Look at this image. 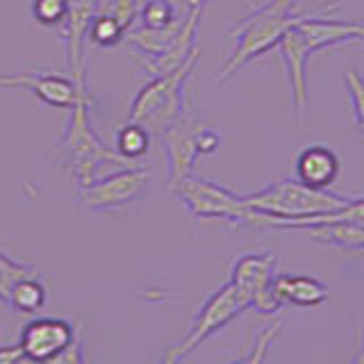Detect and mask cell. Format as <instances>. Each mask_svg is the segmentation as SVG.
Returning a JSON list of instances; mask_svg holds the SVG:
<instances>
[{"mask_svg":"<svg viewBox=\"0 0 364 364\" xmlns=\"http://www.w3.org/2000/svg\"><path fill=\"white\" fill-rule=\"evenodd\" d=\"M303 14H307L303 0H262L259 7H255L246 18L230 28L235 48L230 57L223 62L219 75H216V82H225L239 68L267 55L269 50L278 48L284 32Z\"/></svg>","mask_w":364,"mask_h":364,"instance_id":"obj_1","label":"cell"},{"mask_svg":"<svg viewBox=\"0 0 364 364\" xmlns=\"http://www.w3.org/2000/svg\"><path fill=\"white\" fill-rule=\"evenodd\" d=\"M353 198L339 196L330 189H312L299 180H276L273 185L244 196V203L253 210V225L278 228L280 223L301 221L307 216L337 212Z\"/></svg>","mask_w":364,"mask_h":364,"instance_id":"obj_2","label":"cell"},{"mask_svg":"<svg viewBox=\"0 0 364 364\" xmlns=\"http://www.w3.org/2000/svg\"><path fill=\"white\" fill-rule=\"evenodd\" d=\"M198 60L200 48L176 71L151 77V82L144 85L132 98L130 121L144 125L151 136H159L185 117L189 112V77L196 71Z\"/></svg>","mask_w":364,"mask_h":364,"instance_id":"obj_3","label":"cell"},{"mask_svg":"<svg viewBox=\"0 0 364 364\" xmlns=\"http://www.w3.org/2000/svg\"><path fill=\"white\" fill-rule=\"evenodd\" d=\"M60 146L66 155V164L77 189L89 187L91 182H96L100 178V171L107 166H114V168L136 166L128 162L125 157H121L114 148H107L98 139L94 125H91V117H89L87 87L80 91L75 105L71 107V121L66 125Z\"/></svg>","mask_w":364,"mask_h":364,"instance_id":"obj_4","label":"cell"},{"mask_svg":"<svg viewBox=\"0 0 364 364\" xmlns=\"http://www.w3.org/2000/svg\"><path fill=\"white\" fill-rule=\"evenodd\" d=\"M176 196L193 219H219L232 225H253L255 214L244 196L198 176H189L176 187Z\"/></svg>","mask_w":364,"mask_h":364,"instance_id":"obj_5","label":"cell"},{"mask_svg":"<svg viewBox=\"0 0 364 364\" xmlns=\"http://www.w3.org/2000/svg\"><path fill=\"white\" fill-rule=\"evenodd\" d=\"M151 185V171L144 166H123L77 189V205L89 212H114L139 203Z\"/></svg>","mask_w":364,"mask_h":364,"instance_id":"obj_6","label":"cell"},{"mask_svg":"<svg viewBox=\"0 0 364 364\" xmlns=\"http://www.w3.org/2000/svg\"><path fill=\"white\" fill-rule=\"evenodd\" d=\"M246 310H250L246 299L239 294V289L235 287V284L228 280L225 284H221V287L210 296L208 301L203 303L200 312L191 321L185 339H182L176 348H171V353H173L178 360L187 358L189 353H193L203 344V341L214 337L219 330H223L228 323H232L235 318H239Z\"/></svg>","mask_w":364,"mask_h":364,"instance_id":"obj_7","label":"cell"},{"mask_svg":"<svg viewBox=\"0 0 364 364\" xmlns=\"http://www.w3.org/2000/svg\"><path fill=\"white\" fill-rule=\"evenodd\" d=\"M278 276V257L273 253H246L235 259L230 282L244 296L248 307L259 314H276L282 305L273 296V280Z\"/></svg>","mask_w":364,"mask_h":364,"instance_id":"obj_8","label":"cell"},{"mask_svg":"<svg viewBox=\"0 0 364 364\" xmlns=\"http://www.w3.org/2000/svg\"><path fill=\"white\" fill-rule=\"evenodd\" d=\"M203 121L187 112L180 121H176L168 130L159 134L166 155V189L173 193L182 180L193 176V166L198 153V132L203 128Z\"/></svg>","mask_w":364,"mask_h":364,"instance_id":"obj_9","label":"cell"},{"mask_svg":"<svg viewBox=\"0 0 364 364\" xmlns=\"http://www.w3.org/2000/svg\"><path fill=\"white\" fill-rule=\"evenodd\" d=\"M77 337V328L68 318L41 316L26 323L18 337L21 364H37L64 350Z\"/></svg>","mask_w":364,"mask_h":364,"instance_id":"obj_10","label":"cell"},{"mask_svg":"<svg viewBox=\"0 0 364 364\" xmlns=\"http://www.w3.org/2000/svg\"><path fill=\"white\" fill-rule=\"evenodd\" d=\"M87 87V82L75 85L71 75L48 73V71H30L18 75L0 73V89H28L37 96L43 105L71 109L77 100V94Z\"/></svg>","mask_w":364,"mask_h":364,"instance_id":"obj_11","label":"cell"},{"mask_svg":"<svg viewBox=\"0 0 364 364\" xmlns=\"http://www.w3.org/2000/svg\"><path fill=\"white\" fill-rule=\"evenodd\" d=\"M296 30L312 55L341 43L364 41V21L330 18L326 14H310V11L296 21Z\"/></svg>","mask_w":364,"mask_h":364,"instance_id":"obj_12","label":"cell"},{"mask_svg":"<svg viewBox=\"0 0 364 364\" xmlns=\"http://www.w3.org/2000/svg\"><path fill=\"white\" fill-rule=\"evenodd\" d=\"M278 50L282 55L284 66H287L294 117L299 123H303L305 112H307V102H310V94H307V62H310L312 53L305 46L299 30H296V23L284 32V37L278 43Z\"/></svg>","mask_w":364,"mask_h":364,"instance_id":"obj_13","label":"cell"},{"mask_svg":"<svg viewBox=\"0 0 364 364\" xmlns=\"http://www.w3.org/2000/svg\"><path fill=\"white\" fill-rule=\"evenodd\" d=\"M296 180L312 189H330L341 173V159L330 146H307L296 157Z\"/></svg>","mask_w":364,"mask_h":364,"instance_id":"obj_14","label":"cell"},{"mask_svg":"<svg viewBox=\"0 0 364 364\" xmlns=\"http://www.w3.org/2000/svg\"><path fill=\"white\" fill-rule=\"evenodd\" d=\"M273 296H276L280 305L316 307L328 299V287L312 276L278 273L276 280H273Z\"/></svg>","mask_w":364,"mask_h":364,"instance_id":"obj_15","label":"cell"},{"mask_svg":"<svg viewBox=\"0 0 364 364\" xmlns=\"http://www.w3.org/2000/svg\"><path fill=\"white\" fill-rule=\"evenodd\" d=\"M301 232H305L316 244L346 250H364V225L353 221H318L301 228Z\"/></svg>","mask_w":364,"mask_h":364,"instance_id":"obj_16","label":"cell"},{"mask_svg":"<svg viewBox=\"0 0 364 364\" xmlns=\"http://www.w3.org/2000/svg\"><path fill=\"white\" fill-rule=\"evenodd\" d=\"M46 303H48V289L41 280H37V276L16 280L7 294V305L21 314H37Z\"/></svg>","mask_w":364,"mask_h":364,"instance_id":"obj_17","label":"cell"},{"mask_svg":"<svg viewBox=\"0 0 364 364\" xmlns=\"http://www.w3.org/2000/svg\"><path fill=\"white\" fill-rule=\"evenodd\" d=\"M148 148H151V132L139 123L128 121L114 134V151L136 166H141V159L146 157Z\"/></svg>","mask_w":364,"mask_h":364,"instance_id":"obj_18","label":"cell"},{"mask_svg":"<svg viewBox=\"0 0 364 364\" xmlns=\"http://www.w3.org/2000/svg\"><path fill=\"white\" fill-rule=\"evenodd\" d=\"M187 14H180V11L168 3V0H144L139 5V28L146 30H164L171 28L173 23L182 21Z\"/></svg>","mask_w":364,"mask_h":364,"instance_id":"obj_19","label":"cell"},{"mask_svg":"<svg viewBox=\"0 0 364 364\" xmlns=\"http://www.w3.org/2000/svg\"><path fill=\"white\" fill-rule=\"evenodd\" d=\"M125 34H128V30H125L114 16L94 14V18H91L89 41L100 46V48H114V46H119L121 41H125Z\"/></svg>","mask_w":364,"mask_h":364,"instance_id":"obj_20","label":"cell"},{"mask_svg":"<svg viewBox=\"0 0 364 364\" xmlns=\"http://www.w3.org/2000/svg\"><path fill=\"white\" fill-rule=\"evenodd\" d=\"M28 276H37L34 267L26 264V262L11 259L9 255H5L3 250H0V301L7 303V294L11 289V284Z\"/></svg>","mask_w":364,"mask_h":364,"instance_id":"obj_21","label":"cell"},{"mask_svg":"<svg viewBox=\"0 0 364 364\" xmlns=\"http://www.w3.org/2000/svg\"><path fill=\"white\" fill-rule=\"evenodd\" d=\"M341 80H344V89H346V96L350 102L353 123H355V128L364 134V77L350 68Z\"/></svg>","mask_w":364,"mask_h":364,"instance_id":"obj_22","label":"cell"},{"mask_svg":"<svg viewBox=\"0 0 364 364\" xmlns=\"http://www.w3.org/2000/svg\"><path fill=\"white\" fill-rule=\"evenodd\" d=\"M280 330H282V321H273L271 326H267L262 333L257 335V341H255V346L250 348L248 355L244 358H239L230 364H264L267 360V353H269V346L276 341V337L280 335Z\"/></svg>","mask_w":364,"mask_h":364,"instance_id":"obj_23","label":"cell"},{"mask_svg":"<svg viewBox=\"0 0 364 364\" xmlns=\"http://www.w3.org/2000/svg\"><path fill=\"white\" fill-rule=\"evenodd\" d=\"M68 0H32V16L41 26H62Z\"/></svg>","mask_w":364,"mask_h":364,"instance_id":"obj_24","label":"cell"},{"mask_svg":"<svg viewBox=\"0 0 364 364\" xmlns=\"http://www.w3.org/2000/svg\"><path fill=\"white\" fill-rule=\"evenodd\" d=\"M37 364H87L85 350H82V339L77 335L64 350H60L57 355L43 360V362H37Z\"/></svg>","mask_w":364,"mask_h":364,"instance_id":"obj_25","label":"cell"},{"mask_svg":"<svg viewBox=\"0 0 364 364\" xmlns=\"http://www.w3.org/2000/svg\"><path fill=\"white\" fill-rule=\"evenodd\" d=\"M223 141V136L219 130L210 128V125H203L200 132H198V153L200 155H212L219 151V146Z\"/></svg>","mask_w":364,"mask_h":364,"instance_id":"obj_26","label":"cell"},{"mask_svg":"<svg viewBox=\"0 0 364 364\" xmlns=\"http://www.w3.org/2000/svg\"><path fill=\"white\" fill-rule=\"evenodd\" d=\"M0 364H21L18 346H0Z\"/></svg>","mask_w":364,"mask_h":364,"instance_id":"obj_27","label":"cell"},{"mask_svg":"<svg viewBox=\"0 0 364 364\" xmlns=\"http://www.w3.org/2000/svg\"><path fill=\"white\" fill-rule=\"evenodd\" d=\"M178 362H180V360H178V358H176V355H173V353H171V350L166 353V355H164V360H162V364H178Z\"/></svg>","mask_w":364,"mask_h":364,"instance_id":"obj_28","label":"cell"},{"mask_svg":"<svg viewBox=\"0 0 364 364\" xmlns=\"http://www.w3.org/2000/svg\"><path fill=\"white\" fill-rule=\"evenodd\" d=\"M346 364H364V353H362V350L355 353V355L350 358V362H346Z\"/></svg>","mask_w":364,"mask_h":364,"instance_id":"obj_29","label":"cell"},{"mask_svg":"<svg viewBox=\"0 0 364 364\" xmlns=\"http://www.w3.org/2000/svg\"><path fill=\"white\" fill-rule=\"evenodd\" d=\"M362 353H364V333H362Z\"/></svg>","mask_w":364,"mask_h":364,"instance_id":"obj_30","label":"cell"}]
</instances>
